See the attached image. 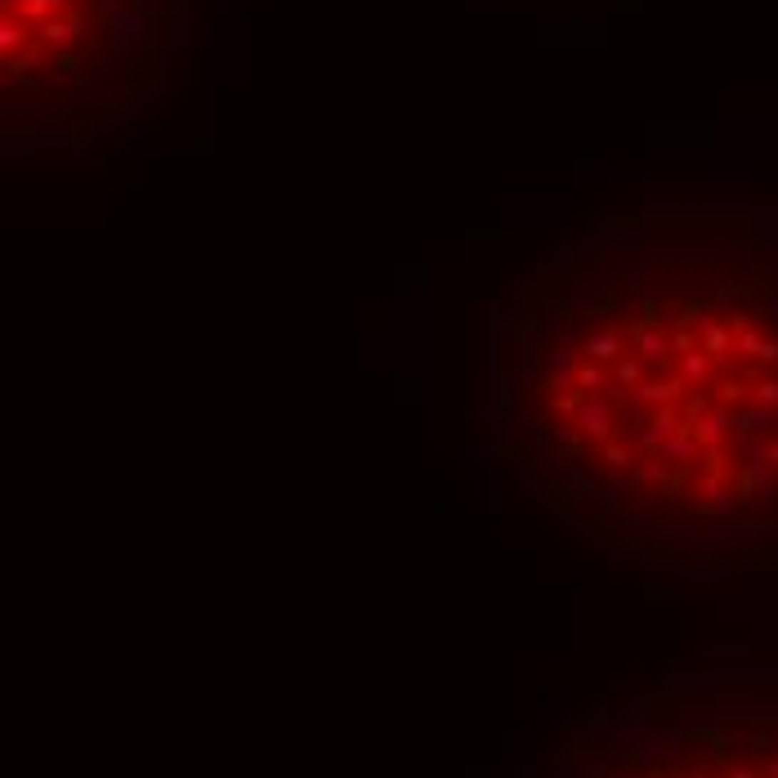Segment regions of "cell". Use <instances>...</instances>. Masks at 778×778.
<instances>
[{
	"mask_svg": "<svg viewBox=\"0 0 778 778\" xmlns=\"http://www.w3.org/2000/svg\"><path fill=\"white\" fill-rule=\"evenodd\" d=\"M586 353H595V358H613V353H617V335H590Z\"/></svg>",
	"mask_w": 778,
	"mask_h": 778,
	"instance_id": "1",
	"label": "cell"
},
{
	"mask_svg": "<svg viewBox=\"0 0 778 778\" xmlns=\"http://www.w3.org/2000/svg\"><path fill=\"white\" fill-rule=\"evenodd\" d=\"M608 461H613V465H627V461H631V456H627V452H622V448H608Z\"/></svg>",
	"mask_w": 778,
	"mask_h": 778,
	"instance_id": "2",
	"label": "cell"
}]
</instances>
